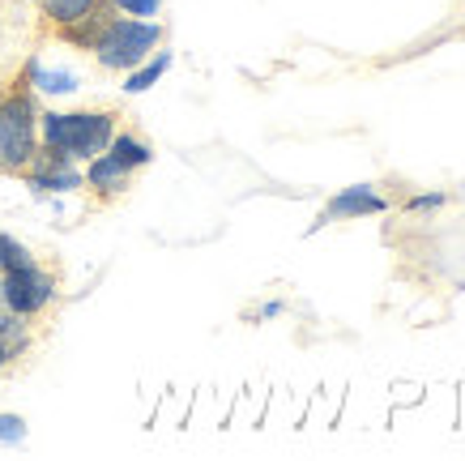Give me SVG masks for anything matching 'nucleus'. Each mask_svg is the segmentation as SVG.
Here are the masks:
<instances>
[{
    "instance_id": "nucleus-9",
    "label": "nucleus",
    "mask_w": 465,
    "mask_h": 461,
    "mask_svg": "<svg viewBox=\"0 0 465 461\" xmlns=\"http://www.w3.org/2000/svg\"><path fill=\"white\" fill-rule=\"evenodd\" d=\"M112 5L107 0H99L90 14L82 17V22H73V26H60L56 30V39L60 43H69V47H77V52H94V43H99V35H103V26L112 22Z\"/></svg>"
},
{
    "instance_id": "nucleus-20",
    "label": "nucleus",
    "mask_w": 465,
    "mask_h": 461,
    "mask_svg": "<svg viewBox=\"0 0 465 461\" xmlns=\"http://www.w3.org/2000/svg\"><path fill=\"white\" fill-rule=\"evenodd\" d=\"M30 5H39V0H30Z\"/></svg>"
},
{
    "instance_id": "nucleus-7",
    "label": "nucleus",
    "mask_w": 465,
    "mask_h": 461,
    "mask_svg": "<svg viewBox=\"0 0 465 461\" xmlns=\"http://www.w3.org/2000/svg\"><path fill=\"white\" fill-rule=\"evenodd\" d=\"M128 184H133V171H128L120 158H112L107 150H103L99 158H90L85 171H82V188H90L99 201H115V196H124Z\"/></svg>"
},
{
    "instance_id": "nucleus-12",
    "label": "nucleus",
    "mask_w": 465,
    "mask_h": 461,
    "mask_svg": "<svg viewBox=\"0 0 465 461\" xmlns=\"http://www.w3.org/2000/svg\"><path fill=\"white\" fill-rule=\"evenodd\" d=\"M94 5H99V0H39V14H43V22H47L52 30H60V26L82 22Z\"/></svg>"
},
{
    "instance_id": "nucleus-2",
    "label": "nucleus",
    "mask_w": 465,
    "mask_h": 461,
    "mask_svg": "<svg viewBox=\"0 0 465 461\" xmlns=\"http://www.w3.org/2000/svg\"><path fill=\"white\" fill-rule=\"evenodd\" d=\"M39 154V95L17 77L0 98V171L22 175Z\"/></svg>"
},
{
    "instance_id": "nucleus-10",
    "label": "nucleus",
    "mask_w": 465,
    "mask_h": 461,
    "mask_svg": "<svg viewBox=\"0 0 465 461\" xmlns=\"http://www.w3.org/2000/svg\"><path fill=\"white\" fill-rule=\"evenodd\" d=\"M107 154L112 158H120L128 171H142V167H150L154 163V145L145 137H137V133H124V128H115V137H112V145H107Z\"/></svg>"
},
{
    "instance_id": "nucleus-16",
    "label": "nucleus",
    "mask_w": 465,
    "mask_h": 461,
    "mask_svg": "<svg viewBox=\"0 0 465 461\" xmlns=\"http://www.w3.org/2000/svg\"><path fill=\"white\" fill-rule=\"evenodd\" d=\"M440 205H444V193H419V196H410V201H406L410 214H419V210H440Z\"/></svg>"
},
{
    "instance_id": "nucleus-15",
    "label": "nucleus",
    "mask_w": 465,
    "mask_h": 461,
    "mask_svg": "<svg viewBox=\"0 0 465 461\" xmlns=\"http://www.w3.org/2000/svg\"><path fill=\"white\" fill-rule=\"evenodd\" d=\"M26 419L22 415H0V445H26Z\"/></svg>"
},
{
    "instance_id": "nucleus-8",
    "label": "nucleus",
    "mask_w": 465,
    "mask_h": 461,
    "mask_svg": "<svg viewBox=\"0 0 465 461\" xmlns=\"http://www.w3.org/2000/svg\"><path fill=\"white\" fill-rule=\"evenodd\" d=\"M22 82L39 98H64V95H77V90H82V77L73 69H56V65H43V60H26Z\"/></svg>"
},
{
    "instance_id": "nucleus-13",
    "label": "nucleus",
    "mask_w": 465,
    "mask_h": 461,
    "mask_svg": "<svg viewBox=\"0 0 465 461\" xmlns=\"http://www.w3.org/2000/svg\"><path fill=\"white\" fill-rule=\"evenodd\" d=\"M30 261H35V252H30L22 239L0 231V274H5V269H22V266H30Z\"/></svg>"
},
{
    "instance_id": "nucleus-14",
    "label": "nucleus",
    "mask_w": 465,
    "mask_h": 461,
    "mask_svg": "<svg viewBox=\"0 0 465 461\" xmlns=\"http://www.w3.org/2000/svg\"><path fill=\"white\" fill-rule=\"evenodd\" d=\"M115 14H128V17H158L163 14V0H107Z\"/></svg>"
},
{
    "instance_id": "nucleus-19",
    "label": "nucleus",
    "mask_w": 465,
    "mask_h": 461,
    "mask_svg": "<svg viewBox=\"0 0 465 461\" xmlns=\"http://www.w3.org/2000/svg\"><path fill=\"white\" fill-rule=\"evenodd\" d=\"M5 90H9V85H5V82H0V98H5Z\"/></svg>"
},
{
    "instance_id": "nucleus-6",
    "label": "nucleus",
    "mask_w": 465,
    "mask_h": 461,
    "mask_svg": "<svg viewBox=\"0 0 465 461\" xmlns=\"http://www.w3.org/2000/svg\"><path fill=\"white\" fill-rule=\"evenodd\" d=\"M376 214H389V201H384L371 184H351V188H341V193L329 196V205L321 210L316 226L324 223H354V218H376ZM312 226V231H316Z\"/></svg>"
},
{
    "instance_id": "nucleus-1",
    "label": "nucleus",
    "mask_w": 465,
    "mask_h": 461,
    "mask_svg": "<svg viewBox=\"0 0 465 461\" xmlns=\"http://www.w3.org/2000/svg\"><path fill=\"white\" fill-rule=\"evenodd\" d=\"M120 115L103 112V107H85V112H39V145L56 150L73 163H90L112 145Z\"/></svg>"
},
{
    "instance_id": "nucleus-17",
    "label": "nucleus",
    "mask_w": 465,
    "mask_h": 461,
    "mask_svg": "<svg viewBox=\"0 0 465 461\" xmlns=\"http://www.w3.org/2000/svg\"><path fill=\"white\" fill-rule=\"evenodd\" d=\"M282 299H269V304L265 307H261V321H273V316H282Z\"/></svg>"
},
{
    "instance_id": "nucleus-11",
    "label": "nucleus",
    "mask_w": 465,
    "mask_h": 461,
    "mask_svg": "<svg viewBox=\"0 0 465 461\" xmlns=\"http://www.w3.org/2000/svg\"><path fill=\"white\" fill-rule=\"evenodd\" d=\"M171 60H175V56H171L167 47H158L150 60H142L137 69H128V73H124V95H145L150 85H158L163 77H167Z\"/></svg>"
},
{
    "instance_id": "nucleus-5",
    "label": "nucleus",
    "mask_w": 465,
    "mask_h": 461,
    "mask_svg": "<svg viewBox=\"0 0 465 461\" xmlns=\"http://www.w3.org/2000/svg\"><path fill=\"white\" fill-rule=\"evenodd\" d=\"M22 180L35 196H60V193H77L82 188V163H73L56 150H43L35 154V163L22 171Z\"/></svg>"
},
{
    "instance_id": "nucleus-3",
    "label": "nucleus",
    "mask_w": 465,
    "mask_h": 461,
    "mask_svg": "<svg viewBox=\"0 0 465 461\" xmlns=\"http://www.w3.org/2000/svg\"><path fill=\"white\" fill-rule=\"evenodd\" d=\"M163 39H167V30H163V22H154V17L112 14V22L103 26V35L90 56L99 60L107 73H128V69H137L142 60L154 56L158 47H163Z\"/></svg>"
},
{
    "instance_id": "nucleus-4",
    "label": "nucleus",
    "mask_w": 465,
    "mask_h": 461,
    "mask_svg": "<svg viewBox=\"0 0 465 461\" xmlns=\"http://www.w3.org/2000/svg\"><path fill=\"white\" fill-rule=\"evenodd\" d=\"M56 295H60L56 274L47 266H39V261L0 274V304L9 307V312H17V316H26V321L43 316L47 307L56 304Z\"/></svg>"
},
{
    "instance_id": "nucleus-18",
    "label": "nucleus",
    "mask_w": 465,
    "mask_h": 461,
    "mask_svg": "<svg viewBox=\"0 0 465 461\" xmlns=\"http://www.w3.org/2000/svg\"><path fill=\"white\" fill-rule=\"evenodd\" d=\"M9 364H14V350H9V346H5V342H0V372H5V367H9Z\"/></svg>"
}]
</instances>
